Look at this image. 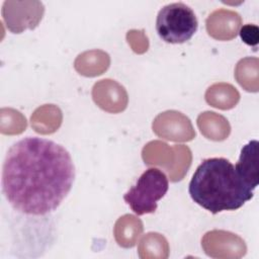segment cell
Here are the masks:
<instances>
[{"label": "cell", "instance_id": "3", "mask_svg": "<svg viewBox=\"0 0 259 259\" xmlns=\"http://www.w3.org/2000/svg\"><path fill=\"white\" fill-rule=\"evenodd\" d=\"M169 188L166 174L158 168L147 169L123 195V199L132 210L138 214L153 213L157 202L165 196Z\"/></svg>", "mask_w": 259, "mask_h": 259}, {"label": "cell", "instance_id": "1", "mask_svg": "<svg viewBox=\"0 0 259 259\" xmlns=\"http://www.w3.org/2000/svg\"><path fill=\"white\" fill-rule=\"evenodd\" d=\"M75 179L69 152L47 139L26 137L6 153L2 190L11 206L27 215L48 214L61 204Z\"/></svg>", "mask_w": 259, "mask_h": 259}, {"label": "cell", "instance_id": "6", "mask_svg": "<svg viewBox=\"0 0 259 259\" xmlns=\"http://www.w3.org/2000/svg\"><path fill=\"white\" fill-rule=\"evenodd\" d=\"M241 39L248 46L256 48L259 42V28L255 24H245L239 31Z\"/></svg>", "mask_w": 259, "mask_h": 259}, {"label": "cell", "instance_id": "5", "mask_svg": "<svg viewBox=\"0 0 259 259\" xmlns=\"http://www.w3.org/2000/svg\"><path fill=\"white\" fill-rule=\"evenodd\" d=\"M257 153L258 141L252 140L242 148L240 159L235 165V169L240 177L252 190H255L258 186Z\"/></svg>", "mask_w": 259, "mask_h": 259}, {"label": "cell", "instance_id": "2", "mask_svg": "<svg viewBox=\"0 0 259 259\" xmlns=\"http://www.w3.org/2000/svg\"><path fill=\"white\" fill-rule=\"evenodd\" d=\"M188 192L195 203L213 214L236 210L254 196V190L225 158L203 160L192 175Z\"/></svg>", "mask_w": 259, "mask_h": 259}, {"label": "cell", "instance_id": "4", "mask_svg": "<svg viewBox=\"0 0 259 259\" xmlns=\"http://www.w3.org/2000/svg\"><path fill=\"white\" fill-rule=\"evenodd\" d=\"M197 27L194 11L182 2L167 4L158 12L156 30L165 42L183 44L193 36Z\"/></svg>", "mask_w": 259, "mask_h": 259}]
</instances>
